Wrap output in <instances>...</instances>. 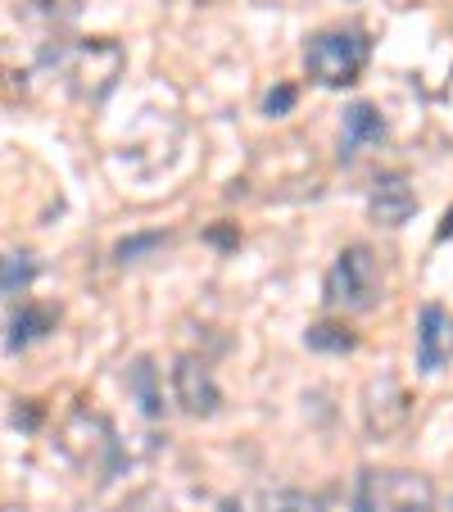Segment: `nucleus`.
Masks as SVG:
<instances>
[{
    "label": "nucleus",
    "instance_id": "1a4fd4ad",
    "mask_svg": "<svg viewBox=\"0 0 453 512\" xmlns=\"http://www.w3.org/2000/svg\"><path fill=\"white\" fill-rule=\"evenodd\" d=\"M449 313L440 304H426L417 318V368L422 372H440L444 368V345H449Z\"/></svg>",
    "mask_w": 453,
    "mask_h": 512
},
{
    "label": "nucleus",
    "instance_id": "ddd939ff",
    "mask_svg": "<svg viewBox=\"0 0 453 512\" xmlns=\"http://www.w3.org/2000/svg\"><path fill=\"white\" fill-rule=\"evenodd\" d=\"M127 395L141 404V413L155 422V417H164V390H159V368L150 363V358H136L132 368H127Z\"/></svg>",
    "mask_w": 453,
    "mask_h": 512
},
{
    "label": "nucleus",
    "instance_id": "20e7f679",
    "mask_svg": "<svg viewBox=\"0 0 453 512\" xmlns=\"http://www.w3.org/2000/svg\"><path fill=\"white\" fill-rule=\"evenodd\" d=\"M367 55H372V46L358 28H327L304 46V73L318 87H349L367 68Z\"/></svg>",
    "mask_w": 453,
    "mask_h": 512
},
{
    "label": "nucleus",
    "instance_id": "dca6fc26",
    "mask_svg": "<svg viewBox=\"0 0 453 512\" xmlns=\"http://www.w3.org/2000/svg\"><path fill=\"white\" fill-rule=\"evenodd\" d=\"M164 245H168L164 232H141V236H127V241H118V245H114V259H118V263H141L145 254L164 250Z\"/></svg>",
    "mask_w": 453,
    "mask_h": 512
},
{
    "label": "nucleus",
    "instance_id": "4468645a",
    "mask_svg": "<svg viewBox=\"0 0 453 512\" xmlns=\"http://www.w3.org/2000/svg\"><path fill=\"white\" fill-rule=\"evenodd\" d=\"M259 512H327V503L309 490H263Z\"/></svg>",
    "mask_w": 453,
    "mask_h": 512
},
{
    "label": "nucleus",
    "instance_id": "423d86ee",
    "mask_svg": "<svg viewBox=\"0 0 453 512\" xmlns=\"http://www.w3.org/2000/svg\"><path fill=\"white\" fill-rule=\"evenodd\" d=\"M358 408H363L367 435H372V440H386V435H395L399 426L413 417V395L404 390V381H399L395 372H376V377H367Z\"/></svg>",
    "mask_w": 453,
    "mask_h": 512
},
{
    "label": "nucleus",
    "instance_id": "f257e3e1",
    "mask_svg": "<svg viewBox=\"0 0 453 512\" xmlns=\"http://www.w3.org/2000/svg\"><path fill=\"white\" fill-rule=\"evenodd\" d=\"M46 59L64 73L68 91L87 105H100L109 91L118 87L127 68V55L118 41L109 37H87V41H55V50H46Z\"/></svg>",
    "mask_w": 453,
    "mask_h": 512
},
{
    "label": "nucleus",
    "instance_id": "9b49d317",
    "mask_svg": "<svg viewBox=\"0 0 453 512\" xmlns=\"http://www.w3.org/2000/svg\"><path fill=\"white\" fill-rule=\"evenodd\" d=\"M59 313L50 309V304H23V309L10 313V336H5V345L10 349H28L32 340H41L46 331H55Z\"/></svg>",
    "mask_w": 453,
    "mask_h": 512
},
{
    "label": "nucleus",
    "instance_id": "39448f33",
    "mask_svg": "<svg viewBox=\"0 0 453 512\" xmlns=\"http://www.w3.org/2000/svg\"><path fill=\"white\" fill-rule=\"evenodd\" d=\"M59 445L82 467H100V472H118L123 467V449L114 440V426L100 413H73L64 422V431H59Z\"/></svg>",
    "mask_w": 453,
    "mask_h": 512
},
{
    "label": "nucleus",
    "instance_id": "f3484780",
    "mask_svg": "<svg viewBox=\"0 0 453 512\" xmlns=\"http://www.w3.org/2000/svg\"><path fill=\"white\" fill-rule=\"evenodd\" d=\"M32 272H37V268H32V259H28V254H19V250H14V254H5V295H10V300H14V295H23V290H28Z\"/></svg>",
    "mask_w": 453,
    "mask_h": 512
},
{
    "label": "nucleus",
    "instance_id": "6e6552de",
    "mask_svg": "<svg viewBox=\"0 0 453 512\" xmlns=\"http://www.w3.org/2000/svg\"><path fill=\"white\" fill-rule=\"evenodd\" d=\"M417 213V191L408 173H381L367 191V218L376 227H404Z\"/></svg>",
    "mask_w": 453,
    "mask_h": 512
},
{
    "label": "nucleus",
    "instance_id": "6ab92c4d",
    "mask_svg": "<svg viewBox=\"0 0 453 512\" xmlns=\"http://www.w3.org/2000/svg\"><path fill=\"white\" fill-rule=\"evenodd\" d=\"M435 236H440V241H449V236H453V209L444 213V223H440V232H435Z\"/></svg>",
    "mask_w": 453,
    "mask_h": 512
},
{
    "label": "nucleus",
    "instance_id": "9d476101",
    "mask_svg": "<svg viewBox=\"0 0 453 512\" xmlns=\"http://www.w3.org/2000/svg\"><path fill=\"white\" fill-rule=\"evenodd\" d=\"M386 136V118L376 114L367 100L345 109V123H340V155H354L358 145H372Z\"/></svg>",
    "mask_w": 453,
    "mask_h": 512
},
{
    "label": "nucleus",
    "instance_id": "a211bd4d",
    "mask_svg": "<svg viewBox=\"0 0 453 512\" xmlns=\"http://www.w3.org/2000/svg\"><path fill=\"white\" fill-rule=\"evenodd\" d=\"M295 105V87H286V82H281V87H272L268 91V100H263V109H268V118H286V109Z\"/></svg>",
    "mask_w": 453,
    "mask_h": 512
},
{
    "label": "nucleus",
    "instance_id": "0eeeda50",
    "mask_svg": "<svg viewBox=\"0 0 453 512\" xmlns=\"http://www.w3.org/2000/svg\"><path fill=\"white\" fill-rule=\"evenodd\" d=\"M173 399L182 404L186 417H213L222 408V390L213 381V372L204 368V358L182 354L173 363Z\"/></svg>",
    "mask_w": 453,
    "mask_h": 512
},
{
    "label": "nucleus",
    "instance_id": "7ed1b4c3",
    "mask_svg": "<svg viewBox=\"0 0 453 512\" xmlns=\"http://www.w3.org/2000/svg\"><path fill=\"white\" fill-rule=\"evenodd\" d=\"M381 295V263L367 245H345L322 281V304L331 313H363Z\"/></svg>",
    "mask_w": 453,
    "mask_h": 512
},
{
    "label": "nucleus",
    "instance_id": "f8f14e48",
    "mask_svg": "<svg viewBox=\"0 0 453 512\" xmlns=\"http://www.w3.org/2000/svg\"><path fill=\"white\" fill-rule=\"evenodd\" d=\"M14 5H19V19L41 32H64L82 14V0H14Z\"/></svg>",
    "mask_w": 453,
    "mask_h": 512
},
{
    "label": "nucleus",
    "instance_id": "f03ea898",
    "mask_svg": "<svg viewBox=\"0 0 453 512\" xmlns=\"http://www.w3.org/2000/svg\"><path fill=\"white\" fill-rule=\"evenodd\" d=\"M349 503H354V512H435L440 490L422 472H376V467H367V472H358Z\"/></svg>",
    "mask_w": 453,
    "mask_h": 512
},
{
    "label": "nucleus",
    "instance_id": "2eb2a0df",
    "mask_svg": "<svg viewBox=\"0 0 453 512\" xmlns=\"http://www.w3.org/2000/svg\"><path fill=\"white\" fill-rule=\"evenodd\" d=\"M309 349H322V354H349V349L358 345L354 331L336 327V322H318V327H309Z\"/></svg>",
    "mask_w": 453,
    "mask_h": 512
}]
</instances>
